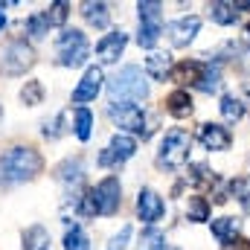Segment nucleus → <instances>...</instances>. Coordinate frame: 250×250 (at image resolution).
I'll return each mask as SVG.
<instances>
[{
  "label": "nucleus",
  "instance_id": "f257e3e1",
  "mask_svg": "<svg viewBox=\"0 0 250 250\" xmlns=\"http://www.w3.org/2000/svg\"><path fill=\"white\" fill-rule=\"evenodd\" d=\"M44 169V160L35 148H9L0 157V187H15V184H26L32 181L38 172Z\"/></svg>",
  "mask_w": 250,
  "mask_h": 250
},
{
  "label": "nucleus",
  "instance_id": "f03ea898",
  "mask_svg": "<svg viewBox=\"0 0 250 250\" xmlns=\"http://www.w3.org/2000/svg\"><path fill=\"white\" fill-rule=\"evenodd\" d=\"M108 96H111V105H134V102H143L148 96V84H146V73L134 64L123 67L111 82H108Z\"/></svg>",
  "mask_w": 250,
  "mask_h": 250
},
{
  "label": "nucleus",
  "instance_id": "7ed1b4c3",
  "mask_svg": "<svg viewBox=\"0 0 250 250\" xmlns=\"http://www.w3.org/2000/svg\"><path fill=\"white\" fill-rule=\"evenodd\" d=\"M189 148H192V137L184 128H172L166 131V137L160 140V154H157V166L166 169V172H178L189 157Z\"/></svg>",
  "mask_w": 250,
  "mask_h": 250
},
{
  "label": "nucleus",
  "instance_id": "20e7f679",
  "mask_svg": "<svg viewBox=\"0 0 250 250\" xmlns=\"http://www.w3.org/2000/svg\"><path fill=\"white\" fill-rule=\"evenodd\" d=\"M56 56H59V64L62 67H79L84 64V59L90 56V44L84 38V32L79 29H64L56 41Z\"/></svg>",
  "mask_w": 250,
  "mask_h": 250
},
{
  "label": "nucleus",
  "instance_id": "39448f33",
  "mask_svg": "<svg viewBox=\"0 0 250 250\" xmlns=\"http://www.w3.org/2000/svg\"><path fill=\"white\" fill-rule=\"evenodd\" d=\"M160 3L157 0H148V3H140L137 12H140V32H137V44L151 50L163 32V18H160Z\"/></svg>",
  "mask_w": 250,
  "mask_h": 250
},
{
  "label": "nucleus",
  "instance_id": "423d86ee",
  "mask_svg": "<svg viewBox=\"0 0 250 250\" xmlns=\"http://www.w3.org/2000/svg\"><path fill=\"white\" fill-rule=\"evenodd\" d=\"M35 64V53L26 41H12L0 53V73L3 76H21Z\"/></svg>",
  "mask_w": 250,
  "mask_h": 250
},
{
  "label": "nucleus",
  "instance_id": "0eeeda50",
  "mask_svg": "<svg viewBox=\"0 0 250 250\" xmlns=\"http://www.w3.org/2000/svg\"><path fill=\"white\" fill-rule=\"evenodd\" d=\"M90 201H93V212L96 215H114L123 204V187L117 178H105L102 184L90 189Z\"/></svg>",
  "mask_w": 250,
  "mask_h": 250
},
{
  "label": "nucleus",
  "instance_id": "6e6552de",
  "mask_svg": "<svg viewBox=\"0 0 250 250\" xmlns=\"http://www.w3.org/2000/svg\"><path fill=\"white\" fill-rule=\"evenodd\" d=\"M108 117L111 123L120 125V128H128V131H137V134H146V114L140 105H111L108 108Z\"/></svg>",
  "mask_w": 250,
  "mask_h": 250
},
{
  "label": "nucleus",
  "instance_id": "1a4fd4ad",
  "mask_svg": "<svg viewBox=\"0 0 250 250\" xmlns=\"http://www.w3.org/2000/svg\"><path fill=\"white\" fill-rule=\"evenodd\" d=\"M163 212H166L163 198H160L154 189H143L140 198H137V215H140V221H143V224H154V221L163 218Z\"/></svg>",
  "mask_w": 250,
  "mask_h": 250
},
{
  "label": "nucleus",
  "instance_id": "9d476101",
  "mask_svg": "<svg viewBox=\"0 0 250 250\" xmlns=\"http://www.w3.org/2000/svg\"><path fill=\"white\" fill-rule=\"evenodd\" d=\"M99 90H102V70H99V67H90V70L82 76V82L76 84V90H73V102H76V105H84V102L96 99Z\"/></svg>",
  "mask_w": 250,
  "mask_h": 250
},
{
  "label": "nucleus",
  "instance_id": "9b49d317",
  "mask_svg": "<svg viewBox=\"0 0 250 250\" xmlns=\"http://www.w3.org/2000/svg\"><path fill=\"white\" fill-rule=\"evenodd\" d=\"M198 29H201V18H181V21H172L169 26H166V32H169V41L175 44V47H187L189 41L198 35Z\"/></svg>",
  "mask_w": 250,
  "mask_h": 250
},
{
  "label": "nucleus",
  "instance_id": "f8f14e48",
  "mask_svg": "<svg viewBox=\"0 0 250 250\" xmlns=\"http://www.w3.org/2000/svg\"><path fill=\"white\" fill-rule=\"evenodd\" d=\"M125 44H128L125 32H111V35H105V38L96 44V62L99 64H114L123 56Z\"/></svg>",
  "mask_w": 250,
  "mask_h": 250
},
{
  "label": "nucleus",
  "instance_id": "ddd939ff",
  "mask_svg": "<svg viewBox=\"0 0 250 250\" xmlns=\"http://www.w3.org/2000/svg\"><path fill=\"white\" fill-rule=\"evenodd\" d=\"M201 143L207 151H224V148H230V131L218 123H204L201 125Z\"/></svg>",
  "mask_w": 250,
  "mask_h": 250
},
{
  "label": "nucleus",
  "instance_id": "4468645a",
  "mask_svg": "<svg viewBox=\"0 0 250 250\" xmlns=\"http://www.w3.org/2000/svg\"><path fill=\"white\" fill-rule=\"evenodd\" d=\"M169 79H172V82H181V84H201V79H204V64H198V62L178 64V67L169 73Z\"/></svg>",
  "mask_w": 250,
  "mask_h": 250
},
{
  "label": "nucleus",
  "instance_id": "2eb2a0df",
  "mask_svg": "<svg viewBox=\"0 0 250 250\" xmlns=\"http://www.w3.org/2000/svg\"><path fill=\"white\" fill-rule=\"evenodd\" d=\"M166 108H169L172 117H189L192 114V96H189V90L178 87L175 93H169L166 96Z\"/></svg>",
  "mask_w": 250,
  "mask_h": 250
},
{
  "label": "nucleus",
  "instance_id": "dca6fc26",
  "mask_svg": "<svg viewBox=\"0 0 250 250\" xmlns=\"http://www.w3.org/2000/svg\"><path fill=\"white\" fill-rule=\"evenodd\" d=\"M212 236H215L224 248L233 245L236 236H239V221H236V218H215V221H212Z\"/></svg>",
  "mask_w": 250,
  "mask_h": 250
},
{
  "label": "nucleus",
  "instance_id": "f3484780",
  "mask_svg": "<svg viewBox=\"0 0 250 250\" xmlns=\"http://www.w3.org/2000/svg\"><path fill=\"white\" fill-rule=\"evenodd\" d=\"M146 73L151 76V79H166L169 73H172V59L166 56V53H151L148 59H146Z\"/></svg>",
  "mask_w": 250,
  "mask_h": 250
},
{
  "label": "nucleus",
  "instance_id": "a211bd4d",
  "mask_svg": "<svg viewBox=\"0 0 250 250\" xmlns=\"http://www.w3.org/2000/svg\"><path fill=\"white\" fill-rule=\"evenodd\" d=\"M82 15H84V21H87L90 26H96V29H105L108 21H111L105 3H84V6H82Z\"/></svg>",
  "mask_w": 250,
  "mask_h": 250
},
{
  "label": "nucleus",
  "instance_id": "6ab92c4d",
  "mask_svg": "<svg viewBox=\"0 0 250 250\" xmlns=\"http://www.w3.org/2000/svg\"><path fill=\"white\" fill-rule=\"evenodd\" d=\"M108 148L114 151L117 163H123V160H128V157H134V151H137V140L128 137V134H114V140H111Z\"/></svg>",
  "mask_w": 250,
  "mask_h": 250
},
{
  "label": "nucleus",
  "instance_id": "aec40b11",
  "mask_svg": "<svg viewBox=\"0 0 250 250\" xmlns=\"http://www.w3.org/2000/svg\"><path fill=\"white\" fill-rule=\"evenodd\" d=\"M209 18H212L215 23H221V26L236 23V18H239L236 3H212V6H209Z\"/></svg>",
  "mask_w": 250,
  "mask_h": 250
},
{
  "label": "nucleus",
  "instance_id": "412c9836",
  "mask_svg": "<svg viewBox=\"0 0 250 250\" xmlns=\"http://www.w3.org/2000/svg\"><path fill=\"white\" fill-rule=\"evenodd\" d=\"M221 117H224L227 123H239V120L245 117V105H242V99H236V96H224V99H221Z\"/></svg>",
  "mask_w": 250,
  "mask_h": 250
},
{
  "label": "nucleus",
  "instance_id": "4be33fe9",
  "mask_svg": "<svg viewBox=\"0 0 250 250\" xmlns=\"http://www.w3.org/2000/svg\"><path fill=\"white\" fill-rule=\"evenodd\" d=\"M187 215H189V221H207V218H209V204H207V198L192 195V198H189V207H187Z\"/></svg>",
  "mask_w": 250,
  "mask_h": 250
},
{
  "label": "nucleus",
  "instance_id": "5701e85b",
  "mask_svg": "<svg viewBox=\"0 0 250 250\" xmlns=\"http://www.w3.org/2000/svg\"><path fill=\"white\" fill-rule=\"evenodd\" d=\"M90 128H93V114L87 108H79L76 111V137L82 143H87L90 140Z\"/></svg>",
  "mask_w": 250,
  "mask_h": 250
},
{
  "label": "nucleus",
  "instance_id": "b1692460",
  "mask_svg": "<svg viewBox=\"0 0 250 250\" xmlns=\"http://www.w3.org/2000/svg\"><path fill=\"white\" fill-rule=\"evenodd\" d=\"M64 250H90V242H87V236H84L82 227L73 224V230H67V236H64Z\"/></svg>",
  "mask_w": 250,
  "mask_h": 250
},
{
  "label": "nucleus",
  "instance_id": "393cba45",
  "mask_svg": "<svg viewBox=\"0 0 250 250\" xmlns=\"http://www.w3.org/2000/svg\"><path fill=\"white\" fill-rule=\"evenodd\" d=\"M166 236L160 233V230H154V227H148V230H143V236H140V250H166Z\"/></svg>",
  "mask_w": 250,
  "mask_h": 250
},
{
  "label": "nucleus",
  "instance_id": "a878e982",
  "mask_svg": "<svg viewBox=\"0 0 250 250\" xmlns=\"http://www.w3.org/2000/svg\"><path fill=\"white\" fill-rule=\"evenodd\" d=\"M38 245H47V230L41 224H35L23 233V250H35Z\"/></svg>",
  "mask_w": 250,
  "mask_h": 250
},
{
  "label": "nucleus",
  "instance_id": "bb28decb",
  "mask_svg": "<svg viewBox=\"0 0 250 250\" xmlns=\"http://www.w3.org/2000/svg\"><path fill=\"white\" fill-rule=\"evenodd\" d=\"M21 99H23L26 105H41V99H44V87H41V82H26L23 90H21Z\"/></svg>",
  "mask_w": 250,
  "mask_h": 250
},
{
  "label": "nucleus",
  "instance_id": "cd10ccee",
  "mask_svg": "<svg viewBox=\"0 0 250 250\" xmlns=\"http://www.w3.org/2000/svg\"><path fill=\"white\" fill-rule=\"evenodd\" d=\"M67 9H70V6H67L64 0H59V3H53V6H50V9L44 12L47 23H50V26H62L64 21H67Z\"/></svg>",
  "mask_w": 250,
  "mask_h": 250
},
{
  "label": "nucleus",
  "instance_id": "c85d7f7f",
  "mask_svg": "<svg viewBox=\"0 0 250 250\" xmlns=\"http://www.w3.org/2000/svg\"><path fill=\"white\" fill-rule=\"evenodd\" d=\"M26 32H29L32 38H44V35L50 32V23H47L44 12H41V15H32V18L26 21Z\"/></svg>",
  "mask_w": 250,
  "mask_h": 250
},
{
  "label": "nucleus",
  "instance_id": "c756f323",
  "mask_svg": "<svg viewBox=\"0 0 250 250\" xmlns=\"http://www.w3.org/2000/svg\"><path fill=\"white\" fill-rule=\"evenodd\" d=\"M201 90H207V93H212V90H218L221 87V73L218 70H212V67H204V79H201V84H198Z\"/></svg>",
  "mask_w": 250,
  "mask_h": 250
},
{
  "label": "nucleus",
  "instance_id": "7c9ffc66",
  "mask_svg": "<svg viewBox=\"0 0 250 250\" xmlns=\"http://www.w3.org/2000/svg\"><path fill=\"white\" fill-rule=\"evenodd\" d=\"M56 175H59L62 181H76V178L82 175V160H67V163H62V166L56 169Z\"/></svg>",
  "mask_w": 250,
  "mask_h": 250
},
{
  "label": "nucleus",
  "instance_id": "2f4dec72",
  "mask_svg": "<svg viewBox=\"0 0 250 250\" xmlns=\"http://www.w3.org/2000/svg\"><path fill=\"white\" fill-rule=\"evenodd\" d=\"M62 123H64V114H59V117H56L53 123L47 120V123H44V137H53V140H56V137L62 134V128H59Z\"/></svg>",
  "mask_w": 250,
  "mask_h": 250
},
{
  "label": "nucleus",
  "instance_id": "473e14b6",
  "mask_svg": "<svg viewBox=\"0 0 250 250\" xmlns=\"http://www.w3.org/2000/svg\"><path fill=\"white\" fill-rule=\"evenodd\" d=\"M128 236H131V227H123L114 239H111V250H125V242H128Z\"/></svg>",
  "mask_w": 250,
  "mask_h": 250
},
{
  "label": "nucleus",
  "instance_id": "72a5a7b5",
  "mask_svg": "<svg viewBox=\"0 0 250 250\" xmlns=\"http://www.w3.org/2000/svg\"><path fill=\"white\" fill-rule=\"evenodd\" d=\"M224 250H250V242H248V239H242V242H233V245H227Z\"/></svg>",
  "mask_w": 250,
  "mask_h": 250
},
{
  "label": "nucleus",
  "instance_id": "f704fd0d",
  "mask_svg": "<svg viewBox=\"0 0 250 250\" xmlns=\"http://www.w3.org/2000/svg\"><path fill=\"white\" fill-rule=\"evenodd\" d=\"M3 23H6V21H3V15H0V29H3Z\"/></svg>",
  "mask_w": 250,
  "mask_h": 250
},
{
  "label": "nucleus",
  "instance_id": "c9c22d12",
  "mask_svg": "<svg viewBox=\"0 0 250 250\" xmlns=\"http://www.w3.org/2000/svg\"><path fill=\"white\" fill-rule=\"evenodd\" d=\"M41 250H44V248H41Z\"/></svg>",
  "mask_w": 250,
  "mask_h": 250
}]
</instances>
